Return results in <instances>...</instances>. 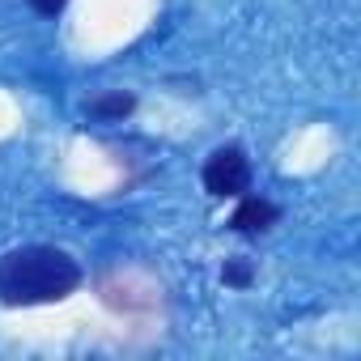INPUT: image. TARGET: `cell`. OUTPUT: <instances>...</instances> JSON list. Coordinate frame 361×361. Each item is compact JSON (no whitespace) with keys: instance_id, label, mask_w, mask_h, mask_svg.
Returning a JSON list of instances; mask_svg holds the SVG:
<instances>
[{"instance_id":"5","label":"cell","mask_w":361,"mask_h":361,"mask_svg":"<svg viewBox=\"0 0 361 361\" xmlns=\"http://www.w3.org/2000/svg\"><path fill=\"white\" fill-rule=\"evenodd\" d=\"M221 276H226V285H238V289H247V285H251V276H255V268H251L247 259H230Z\"/></svg>"},{"instance_id":"2","label":"cell","mask_w":361,"mask_h":361,"mask_svg":"<svg viewBox=\"0 0 361 361\" xmlns=\"http://www.w3.org/2000/svg\"><path fill=\"white\" fill-rule=\"evenodd\" d=\"M251 188V161L238 145H221L209 161H204V192L209 196H243Z\"/></svg>"},{"instance_id":"3","label":"cell","mask_w":361,"mask_h":361,"mask_svg":"<svg viewBox=\"0 0 361 361\" xmlns=\"http://www.w3.org/2000/svg\"><path fill=\"white\" fill-rule=\"evenodd\" d=\"M276 217H281V209H276L272 200L243 196V204H238L234 217H230V230H234V234H264V230L276 226Z\"/></svg>"},{"instance_id":"4","label":"cell","mask_w":361,"mask_h":361,"mask_svg":"<svg viewBox=\"0 0 361 361\" xmlns=\"http://www.w3.org/2000/svg\"><path fill=\"white\" fill-rule=\"evenodd\" d=\"M136 106V98L132 94H123V90H115V94H102V98H94L85 111H90V119H102V123H115V119H123L128 111Z\"/></svg>"},{"instance_id":"6","label":"cell","mask_w":361,"mask_h":361,"mask_svg":"<svg viewBox=\"0 0 361 361\" xmlns=\"http://www.w3.org/2000/svg\"><path fill=\"white\" fill-rule=\"evenodd\" d=\"M64 5H68V0H30V9H35V13H43V18H56Z\"/></svg>"},{"instance_id":"1","label":"cell","mask_w":361,"mask_h":361,"mask_svg":"<svg viewBox=\"0 0 361 361\" xmlns=\"http://www.w3.org/2000/svg\"><path fill=\"white\" fill-rule=\"evenodd\" d=\"M81 285V264L60 247H18L0 259V302L5 306H47L64 302Z\"/></svg>"}]
</instances>
